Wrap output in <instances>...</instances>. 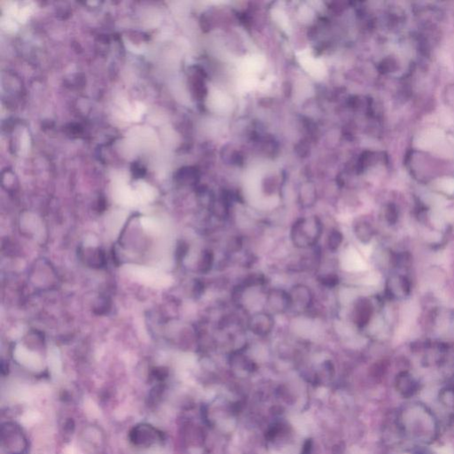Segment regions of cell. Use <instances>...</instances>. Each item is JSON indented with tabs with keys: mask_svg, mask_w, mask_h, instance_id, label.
Here are the masks:
<instances>
[{
	"mask_svg": "<svg viewBox=\"0 0 454 454\" xmlns=\"http://www.w3.org/2000/svg\"><path fill=\"white\" fill-rule=\"evenodd\" d=\"M323 232L321 220L316 215L299 219L292 226L290 237L297 249H311L318 244Z\"/></svg>",
	"mask_w": 454,
	"mask_h": 454,
	"instance_id": "1",
	"label": "cell"
},
{
	"mask_svg": "<svg viewBox=\"0 0 454 454\" xmlns=\"http://www.w3.org/2000/svg\"><path fill=\"white\" fill-rule=\"evenodd\" d=\"M1 447L6 454H29L30 441L20 425L7 421L1 425Z\"/></svg>",
	"mask_w": 454,
	"mask_h": 454,
	"instance_id": "2",
	"label": "cell"
},
{
	"mask_svg": "<svg viewBox=\"0 0 454 454\" xmlns=\"http://www.w3.org/2000/svg\"><path fill=\"white\" fill-rule=\"evenodd\" d=\"M129 439L136 447L150 448L163 444L165 436L163 431L153 425L139 423L129 430Z\"/></svg>",
	"mask_w": 454,
	"mask_h": 454,
	"instance_id": "3",
	"label": "cell"
},
{
	"mask_svg": "<svg viewBox=\"0 0 454 454\" xmlns=\"http://www.w3.org/2000/svg\"><path fill=\"white\" fill-rule=\"evenodd\" d=\"M265 304L269 313L277 315L284 314L291 309L289 292L278 288L270 289L266 295Z\"/></svg>",
	"mask_w": 454,
	"mask_h": 454,
	"instance_id": "4",
	"label": "cell"
},
{
	"mask_svg": "<svg viewBox=\"0 0 454 454\" xmlns=\"http://www.w3.org/2000/svg\"><path fill=\"white\" fill-rule=\"evenodd\" d=\"M275 326V319L268 312H255L249 318L248 328L252 334L265 337L272 333Z\"/></svg>",
	"mask_w": 454,
	"mask_h": 454,
	"instance_id": "5",
	"label": "cell"
},
{
	"mask_svg": "<svg viewBox=\"0 0 454 454\" xmlns=\"http://www.w3.org/2000/svg\"><path fill=\"white\" fill-rule=\"evenodd\" d=\"M291 309L297 312H305L311 308L313 302V293L308 286L296 284L289 291Z\"/></svg>",
	"mask_w": 454,
	"mask_h": 454,
	"instance_id": "6",
	"label": "cell"
},
{
	"mask_svg": "<svg viewBox=\"0 0 454 454\" xmlns=\"http://www.w3.org/2000/svg\"><path fill=\"white\" fill-rule=\"evenodd\" d=\"M374 314L372 302L365 298L359 299L352 311V320L358 328H364L370 323Z\"/></svg>",
	"mask_w": 454,
	"mask_h": 454,
	"instance_id": "7",
	"label": "cell"
},
{
	"mask_svg": "<svg viewBox=\"0 0 454 454\" xmlns=\"http://www.w3.org/2000/svg\"><path fill=\"white\" fill-rule=\"evenodd\" d=\"M83 433L93 440V441H89L87 439L82 438L83 446L85 448L87 451H88L90 454L104 453L105 438H104L102 432H100V429L96 427H93V428H87Z\"/></svg>",
	"mask_w": 454,
	"mask_h": 454,
	"instance_id": "8",
	"label": "cell"
},
{
	"mask_svg": "<svg viewBox=\"0 0 454 454\" xmlns=\"http://www.w3.org/2000/svg\"><path fill=\"white\" fill-rule=\"evenodd\" d=\"M396 388L404 398H411L417 392V381L407 372H402L397 375Z\"/></svg>",
	"mask_w": 454,
	"mask_h": 454,
	"instance_id": "9",
	"label": "cell"
},
{
	"mask_svg": "<svg viewBox=\"0 0 454 454\" xmlns=\"http://www.w3.org/2000/svg\"><path fill=\"white\" fill-rule=\"evenodd\" d=\"M355 235L362 243H368L371 242L374 237V229L369 223L362 221L358 222L354 228Z\"/></svg>",
	"mask_w": 454,
	"mask_h": 454,
	"instance_id": "10",
	"label": "cell"
},
{
	"mask_svg": "<svg viewBox=\"0 0 454 454\" xmlns=\"http://www.w3.org/2000/svg\"><path fill=\"white\" fill-rule=\"evenodd\" d=\"M342 242H343V235L341 231H339L337 229L331 230V232L328 234L327 241L328 249L335 252L336 250H338L342 244Z\"/></svg>",
	"mask_w": 454,
	"mask_h": 454,
	"instance_id": "11",
	"label": "cell"
},
{
	"mask_svg": "<svg viewBox=\"0 0 454 454\" xmlns=\"http://www.w3.org/2000/svg\"><path fill=\"white\" fill-rule=\"evenodd\" d=\"M316 202L315 190L312 186H306L302 188L301 194H300V203L305 208L312 207Z\"/></svg>",
	"mask_w": 454,
	"mask_h": 454,
	"instance_id": "12",
	"label": "cell"
},
{
	"mask_svg": "<svg viewBox=\"0 0 454 454\" xmlns=\"http://www.w3.org/2000/svg\"><path fill=\"white\" fill-rule=\"evenodd\" d=\"M214 264V254L211 250L207 249L202 253L200 260L199 268L202 272H208L212 268Z\"/></svg>",
	"mask_w": 454,
	"mask_h": 454,
	"instance_id": "13",
	"label": "cell"
},
{
	"mask_svg": "<svg viewBox=\"0 0 454 454\" xmlns=\"http://www.w3.org/2000/svg\"><path fill=\"white\" fill-rule=\"evenodd\" d=\"M440 401L444 406L454 410V388H444L439 394Z\"/></svg>",
	"mask_w": 454,
	"mask_h": 454,
	"instance_id": "14",
	"label": "cell"
},
{
	"mask_svg": "<svg viewBox=\"0 0 454 454\" xmlns=\"http://www.w3.org/2000/svg\"><path fill=\"white\" fill-rule=\"evenodd\" d=\"M318 282L321 283L322 285L325 286L328 289H333L339 284V277L335 273H328L325 275H322L318 278Z\"/></svg>",
	"mask_w": 454,
	"mask_h": 454,
	"instance_id": "15",
	"label": "cell"
},
{
	"mask_svg": "<svg viewBox=\"0 0 454 454\" xmlns=\"http://www.w3.org/2000/svg\"><path fill=\"white\" fill-rule=\"evenodd\" d=\"M441 189L446 193H452L454 192V180L453 179H444L440 184Z\"/></svg>",
	"mask_w": 454,
	"mask_h": 454,
	"instance_id": "16",
	"label": "cell"
},
{
	"mask_svg": "<svg viewBox=\"0 0 454 454\" xmlns=\"http://www.w3.org/2000/svg\"><path fill=\"white\" fill-rule=\"evenodd\" d=\"M228 249L229 251H232V252H238L241 250L242 247V242L241 241V239H239L238 237H234V238H232L228 243Z\"/></svg>",
	"mask_w": 454,
	"mask_h": 454,
	"instance_id": "17",
	"label": "cell"
}]
</instances>
